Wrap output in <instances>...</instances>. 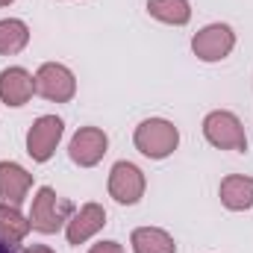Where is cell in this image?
Here are the masks:
<instances>
[{
	"label": "cell",
	"instance_id": "cell-1",
	"mask_svg": "<svg viewBox=\"0 0 253 253\" xmlns=\"http://www.w3.org/2000/svg\"><path fill=\"white\" fill-rule=\"evenodd\" d=\"M71 215H74L71 200L59 197L50 186H42V189L36 191V197H33L30 227L39 230V233H44V236H53V233H59L65 224L71 221Z\"/></svg>",
	"mask_w": 253,
	"mask_h": 253
},
{
	"label": "cell",
	"instance_id": "cell-2",
	"mask_svg": "<svg viewBox=\"0 0 253 253\" xmlns=\"http://www.w3.org/2000/svg\"><path fill=\"white\" fill-rule=\"evenodd\" d=\"M132 141H135V150L141 156H147V159H165V156H171L177 150L180 129L171 121H165V118H147V121H141V124L135 126Z\"/></svg>",
	"mask_w": 253,
	"mask_h": 253
},
{
	"label": "cell",
	"instance_id": "cell-3",
	"mask_svg": "<svg viewBox=\"0 0 253 253\" xmlns=\"http://www.w3.org/2000/svg\"><path fill=\"white\" fill-rule=\"evenodd\" d=\"M203 135L212 147L218 150H248V135L242 121L227 112V109H215L203 118Z\"/></svg>",
	"mask_w": 253,
	"mask_h": 253
},
{
	"label": "cell",
	"instance_id": "cell-4",
	"mask_svg": "<svg viewBox=\"0 0 253 253\" xmlns=\"http://www.w3.org/2000/svg\"><path fill=\"white\" fill-rule=\"evenodd\" d=\"M236 47V33L227 24H209L191 39V50L200 62H221L233 53Z\"/></svg>",
	"mask_w": 253,
	"mask_h": 253
},
{
	"label": "cell",
	"instance_id": "cell-5",
	"mask_svg": "<svg viewBox=\"0 0 253 253\" xmlns=\"http://www.w3.org/2000/svg\"><path fill=\"white\" fill-rule=\"evenodd\" d=\"M36 94H42L50 103H68L77 94V80L65 65L44 62L36 71Z\"/></svg>",
	"mask_w": 253,
	"mask_h": 253
},
{
	"label": "cell",
	"instance_id": "cell-6",
	"mask_svg": "<svg viewBox=\"0 0 253 253\" xmlns=\"http://www.w3.org/2000/svg\"><path fill=\"white\" fill-rule=\"evenodd\" d=\"M147 189L144 171L132 162H115L109 171V197L121 206H135Z\"/></svg>",
	"mask_w": 253,
	"mask_h": 253
},
{
	"label": "cell",
	"instance_id": "cell-7",
	"mask_svg": "<svg viewBox=\"0 0 253 253\" xmlns=\"http://www.w3.org/2000/svg\"><path fill=\"white\" fill-rule=\"evenodd\" d=\"M109 150V135L100 126H80L68 144V156L80 168H94Z\"/></svg>",
	"mask_w": 253,
	"mask_h": 253
},
{
	"label": "cell",
	"instance_id": "cell-8",
	"mask_svg": "<svg viewBox=\"0 0 253 253\" xmlns=\"http://www.w3.org/2000/svg\"><path fill=\"white\" fill-rule=\"evenodd\" d=\"M62 132H65L62 118H56V115L36 118V124L30 126V132H27V153L36 162H47L56 153V147L62 141Z\"/></svg>",
	"mask_w": 253,
	"mask_h": 253
},
{
	"label": "cell",
	"instance_id": "cell-9",
	"mask_svg": "<svg viewBox=\"0 0 253 253\" xmlns=\"http://www.w3.org/2000/svg\"><path fill=\"white\" fill-rule=\"evenodd\" d=\"M103 224H106V209L100 203H83L65 224L68 245H85L91 236H97L103 230Z\"/></svg>",
	"mask_w": 253,
	"mask_h": 253
},
{
	"label": "cell",
	"instance_id": "cell-10",
	"mask_svg": "<svg viewBox=\"0 0 253 253\" xmlns=\"http://www.w3.org/2000/svg\"><path fill=\"white\" fill-rule=\"evenodd\" d=\"M36 94V77L27 68H6L0 71V100L6 106H24Z\"/></svg>",
	"mask_w": 253,
	"mask_h": 253
},
{
	"label": "cell",
	"instance_id": "cell-11",
	"mask_svg": "<svg viewBox=\"0 0 253 253\" xmlns=\"http://www.w3.org/2000/svg\"><path fill=\"white\" fill-rule=\"evenodd\" d=\"M33 189V174L18 162H0V203L21 206Z\"/></svg>",
	"mask_w": 253,
	"mask_h": 253
},
{
	"label": "cell",
	"instance_id": "cell-12",
	"mask_svg": "<svg viewBox=\"0 0 253 253\" xmlns=\"http://www.w3.org/2000/svg\"><path fill=\"white\" fill-rule=\"evenodd\" d=\"M221 203L230 209V212H245L253 206V177L245 174H230L221 180Z\"/></svg>",
	"mask_w": 253,
	"mask_h": 253
},
{
	"label": "cell",
	"instance_id": "cell-13",
	"mask_svg": "<svg viewBox=\"0 0 253 253\" xmlns=\"http://www.w3.org/2000/svg\"><path fill=\"white\" fill-rule=\"evenodd\" d=\"M132 253H177L174 239L159 227H138L129 236Z\"/></svg>",
	"mask_w": 253,
	"mask_h": 253
},
{
	"label": "cell",
	"instance_id": "cell-14",
	"mask_svg": "<svg viewBox=\"0 0 253 253\" xmlns=\"http://www.w3.org/2000/svg\"><path fill=\"white\" fill-rule=\"evenodd\" d=\"M30 218H24L18 212V206H9V203H0V239L6 245H21L30 233Z\"/></svg>",
	"mask_w": 253,
	"mask_h": 253
},
{
	"label": "cell",
	"instance_id": "cell-15",
	"mask_svg": "<svg viewBox=\"0 0 253 253\" xmlns=\"http://www.w3.org/2000/svg\"><path fill=\"white\" fill-rule=\"evenodd\" d=\"M147 12L171 27H186L191 21V6L189 0H147Z\"/></svg>",
	"mask_w": 253,
	"mask_h": 253
},
{
	"label": "cell",
	"instance_id": "cell-16",
	"mask_svg": "<svg viewBox=\"0 0 253 253\" xmlns=\"http://www.w3.org/2000/svg\"><path fill=\"white\" fill-rule=\"evenodd\" d=\"M30 42V27L18 18H3L0 21V56H15L27 47Z\"/></svg>",
	"mask_w": 253,
	"mask_h": 253
},
{
	"label": "cell",
	"instance_id": "cell-17",
	"mask_svg": "<svg viewBox=\"0 0 253 253\" xmlns=\"http://www.w3.org/2000/svg\"><path fill=\"white\" fill-rule=\"evenodd\" d=\"M88 253H124V248L118 242H97V245H91Z\"/></svg>",
	"mask_w": 253,
	"mask_h": 253
},
{
	"label": "cell",
	"instance_id": "cell-18",
	"mask_svg": "<svg viewBox=\"0 0 253 253\" xmlns=\"http://www.w3.org/2000/svg\"><path fill=\"white\" fill-rule=\"evenodd\" d=\"M21 253H56L53 248H47V245H27Z\"/></svg>",
	"mask_w": 253,
	"mask_h": 253
},
{
	"label": "cell",
	"instance_id": "cell-19",
	"mask_svg": "<svg viewBox=\"0 0 253 253\" xmlns=\"http://www.w3.org/2000/svg\"><path fill=\"white\" fill-rule=\"evenodd\" d=\"M0 253H15V245H6V242L0 239Z\"/></svg>",
	"mask_w": 253,
	"mask_h": 253
},
{
	"label": "cell",
	"instance_id": "cell-20",
	"mask_svg": "<svg viewBox=\"0 0 253 253\" xmlns=\"http://www.w3.org/2000/svg\"><path fill=\"white\" fill-rule=\"evenodd\" d=\"M9 3H15V0H0V6H9Z\"/></svg>",
	"mask_w": 253,
	"mask_h": 253
}]
</instances>
